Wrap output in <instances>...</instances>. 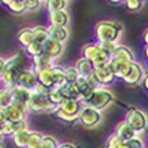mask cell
Returning a JSON list of instances; mask_svg holds the SVG:
<instances>
[{"mask_svg":"<svg viewBox=\"0 0 148 148\" xmlns=\"http://www.w3.org/2000/svg\"><path fill=\"white\" fill-rule=\"evenodd\" d=\"M121 24L116 21H101L95 27V37L98 43H105V42H116L120 39L121 34Z\"/></svg>","mask_w":148,"mask_h":148,"instance_id":"1","label":"cell"},{"mask_svg":"<svg viewBox=\"0 0 148 148\" xmlns=\"http://www.w3.org/2000/svg\"><path fill=\"white\" fill-rule=\"evenodd\" d=\"M83 104L79 99H65L62 104H61L56 110L55 116L67 123H74V121H79V114L82 111Z\"/></svg>","mask_w":148,"mask_h":148,"instance_id":"2","label":"cell"},{"mask_svg":"<svg viewBox=\"0 0 148 148\" xmlns=\"http://www.w3.org/2000/svg\"><path fill=\"white\" fill-rule=\"evenodd\" d=\"M113 101H114L113 92H111L108 88H105V86H99L83 105H89V107H93L96 110L102 111V110L108 108L111 104H113Z\"/></svg>","mask_w":148,"mask_h":148,"instance_id":"3","label":"cell"},{"mask_svg":"<svg viewBox=\"0 0 148 148\" xmlns=\"http://www.w3.org/2000/svg\"><path fill=\"white\" fill-rule=\"evenodd\" d=\"M125 121L138 135L144 133L147 130V127H148V116L145 114V111H142L139 108H135V107L133 108H129L126 111Z\"/></svg>","mask_w":148,"mask_h":148,"instance_id":"4","label":"cell"},{"mask_svg":"<svg viewBox=\"0 0 148 148\" xmlns=\"http://www.w3.org/2000/svg\"><path fill=\"white\" fill-rule=\"evenodd\" d=\"M27 110L31 111V113H46L47 114V113H56L58 107L49 101L47 95H40V93L31 92L30 101L27 104Z\"/></svg>","mask_w":148,"mask_h":148,"instance_id":"5","label":"cell"},{"mask_svg":"<svg viewBox=\"0 0 148 148\" xmlns=\"http://www.w3.org/2000/svg\"><path fill=\"white\" fill-rule=\"evenodd\" d=\"M102 120V113L99 110H96L89 105H83L82 111L79 114V123L84 127H95L101 123Z\"/></svg>","mask_w":148,"mask_h":148,"instance_id":"6","label":"cell"},{"mask_svg":"<svg viewBox=\"0 0 148 148\" xmlns=\"http://www.w3.org/2000/svg\"><path fill=\"white\" fill-rule=\"evenodd\" d=\"M77 84L80 88V102L82 104H84L90 98V95L99 88V84H98V82L93 79V76H90V77H80Z\"/></svg>","mask_w":148,"mask_h":148,"instance_id":"7","label":"cell"},{"mask_svg":"<svg viewBox=\"0 0 148 148\" xmlns=\"http://www.w3.org/2000/svg\"><path fill=\"white\" fill-rule=\"evenodd\" d=\"M18 86L21 88H25L28 90H34L37 86H39V77H37V73L30 68H24L21 73H19V77H18Z\"/></svg>","mask_w":148,"mask_h":148,"instance_id":"8","label":"cell"},{"mask_svg":"<svg viewBox=\"0 0 148 148\" xmlns=\"http://www.w3.org/2000/svg\"><path fill=\"white\" fill-rule=\"evenodd\" d=\"M133 62H135V61H133ZM133 62H119V61L111 59V62L108 64V67H110L111 71H113V74H114L116 77L125 80L129 74H130V71H132Z\"/></svg>","mask_w":148,"mask_h":148,"instance_id":"9","label":"cell"},{"mask_svg":"<svg viewBox=\"0 0 148 148\" xmlns=\"http://www.w3.org/2000/svg\"><path fill=\"white\" fill-rule=\"evenodd\" d=\"M43 52L47 56H51L53 59H58L64 52V43L56 42V40H53V39L49 37V39L43 43Z\"/></svg>","mask_w":148,"mask_h":148,"instance_id":"10","label":"cell"},{"mask_svg":"<svg viewBox=\"0 0 148 148\" xmlns=\"http://www.w3.org/2000/svg\"><path fill=\"white\" fill-rule=\"evenodd\" d=\"M145 71H147V70L144 68V65H142L141 62H138V61H135L133 65H132L130 74H129V76H127L125 80H123V82L127 83V84H138V83L144 82Z\"/></svg>","mask_w":148,"mask_h":148,"instance_id":"11","label":"cell"},{"mask_svg":"<svg viewBox=\"0 0 148 148\" xmlns=\"http://www.w3.org/2000/svg\"><path fill=\"white\" fill-rule=\"evenodd\" d=\"M93 79L98 82L99 86H108L116 80V76L110 70V67H102V68H95Z\"/></svg>","mask_w":148,"mask_h":148,"instance_id":"12","label":"cell"},{"mask_svg":"<svg viewBox=\"0 0 148 148\" xmlns=\"http://www.w3.org/2000/svg\"><path fill=\"white\" fill-rule=\"evenodd\" d=\"M10 95H12V99H14V104H19L27 107L28 101H30V96H31V90L25 89V88H21V86H15V88L9 89Z\"/></svg>","mask_w":148,"mask_h":148,"instance_id":"13","label":"cell"},{"mask_svg":"<svg viewBox=\"0 0 148 148\" xmlns=\"http://www.w3.org/2000/svg\"><path fill=\"white\" fill-rule=\"evenodd\" d=\"M111 59L119 61V62H133L135 61V55L130 49L125 45H119L117 49L114 51V53L111 55Z\"/></svg>","mask_w":148,"mask_h":148,"instance_id":"14","label":"cell"},{"mask_svg":"<svg viewBox=\"0 0 148 148\" xmlns=\"http://www.w3.org/2000/svg\"><path fill=\"white\" fill-rule=\"evenodd\" d=\"M114 133L117 135V136L123 141V142H127V141H130V139H133L135 136H136V132H135L129 125H127V123L125 121V120H123V121H120L119 123V125L116 126V130H114Z\"/></svg>","mask_w":148,"mask_h":148,"instance_id":"15","label":"cell"},{"mask_svg":"<svg viewBox=\"0 0 148 148\" xmlns=\"http://www.w3.org/2000/svg\"><path fill=\"white\" fill-rule=\"evenodd\" d=\"M53 67H55V59L45 55V53L37 56V58H33V67L31 68L36 73H40L43 70H49V68H53Z\"/></svg>","mask_w":148,"mask_h":148,"instance_id":"16","label":"cell"},{"mask_svg":"<svg viewBox=\"0 0 148 148\" xmlns=\"http://www.w3.org/2000/svg\"><path fill=\"white\" fill-rule=\"evenodd\" d=\"M49 19V25L53 27H68L70 22V15L67 10H59V12H52L47 16Z\"/></svg>","mask_w":148,"mask_h":148,"instance_id":"17","label":"cell"},{"mask_svg":"<svg viewBox=\"0 0 148 148\" xmlns=\"http://www.w3.org/2000/svg\"><path fill=\"white\" fill-rule=\"evenodd\" d=\"M28 113L27 107L19 105V104H12L8 107V116H9V121L15 123V121H21L25 120V116Z\"/></svg>","mask_w":148,"mask_h":148,"instance_id":"18","label":"cell"},{"mask_svg":"<svg viewBox=\"0 0 148 148\" xmlns=\"http://www.w3.org/2000/svg\"><path fill=\"white\" fill-rule=\"evenodd\" d=\"M55 68V67H53ZM53 68L49 70H43L40 73H37V77H39V84H42L46 89H53L55 88V71Z\"/></svg>","mask_w":148,"mask_h":148,"instance_id":"19","label":"cell"},{"mask_svg":"<svg viewBox=\"0 0 148 148\" xmlns=\"http://www.w3.org/2000/svg\"><path fill=\"white\" fill-rule=\"evenodd\" d=\"M22 70H15V68H8L5 76L0 79V82H2L3 88L5 89H12L15 88V86L18 84V77H19V73Z\"/></svg>","mask_w":148,"mask_h":148,"instance_id":"20","label":"cell"},{"mask_svg":"<svg viewBox=\"0 0 148 148\" xmlns=\"http://www.w3.org/2000/svg\"><path fill=\"white\" fill-rule=\"evenodd\" d=\"M102 53V49L99 46V43H89V45H84L83 49H82V58L90 61V62H93V61L98 58Z\"/></svg>","mask_w":148,"mask_h":148,"instance_id":"21","label":"cell"},{"mask_svg":"<svg viewBox=\"0 0 148 148\" xmlns=\"http://www.w3.org/2000/svg\"><path fill=\"white\" fill-rule=\"evenodd\" d=\"M74 67H76V70L79 71L80 77H90V76H93L95 65H93V62H90V61H88V59H84V58L77 59V62H76Z\"/></svg>","mask_w":148,"mask_h":148,"instance_id":"22","label":"cell"},{"mask_svg":"<svg viewBox=\"0 0 148 148\" xmlns=\"http://www.w3.org/2000/svg\"><path fill=\"white\" fill-rule=\"evenodd\" d=\"M47 31H49V37L56 42H61L64 43L67 39H68V27H53V25H49L47 27Z\"/></svg>","mask_w":148,"mask_h":148,"instance_id":"23","label":"cell"},{"mask_svg":"<svg viewBox=\"0 0 148 148\" xmlns=\"http://www.w3.org/2000/svg\"><path fill=\"white\" fill-rule=\"evenodd\" d=\"M3 5L16 15H21L27 12V0H5Z\"/></svg>","mask_w":148,"mask_h":148,"instance_id":"24","label":"cell"},{"mask_svg":"<svg viewBox=\"0 0 148 148\" xmlns=\"http://www.w3.org/2000/svg\"><path fill=\"white\" fill-rule=\"evenodd\" d=\"M61 92H62L65 99H79L80 101V88L77 83L74 84H65L62 88H59Z\"/></svg>","mask_w":148,"mask_h":148,"instance_id":"25","label":"cell"},{"mask_svg":"<svg viewBox=\"0 0 148 148\" xmlns=\"http://www.w3.org/2000/svg\"><path fill=\"white\" fill-rule=\"evenodd\" d=\"M30 133H31L30 129L16 132L14 136H12V141H14L15 147H18V148H27L28 147V141H30Z\"/></svg>","mask_w":148,"mask_h":148,"instance_id":"26","label":"cell"},{"mask_svg":"<svg viewBox=\"0 0 148 148\" xmlns=\"http://www.w3.org/2000/svg\"><path fill=\"white\" fill-rule=\"evenodd\" d=\"M18 42L24 46V47H28L33 42H34V34L31 28H22L18 33Z\"/></svg>","mask_w":148,"mask_h":148,"instance_id":"27","label":"cell"},{"mask_svg":"<svg viewBox=\"0 0 148 148\" xmlns=\"http://www.w3.org/2000/svg\"><path fill=\"white\" fill-rule=\"evenodd\" d=\"M31 30H33V34H34V40L40 42V43H45V42L49 39L47 27H45V25H36V27H33Z\"/></svg>","mask_w":148,"mask_h":148,"instance_id":"28","label":"cell"},{"mask_svg":"<svg viewBox=\"0 0 148 148\" xmlns=\"http://www.w3.org/2000/svg\"><path fill=\"white\" fill-rule=\"evenodd\" d=\"M47 98H49V101H51L53 105H56V107H59L61 104L65 101V98H64V95H62V92H61L59 88H53V89L49 90Z\"/></svg>","mask_w":148,"mask_h":148,"instance_id":"29","label":"cell"},{"mask_svg":"<svg viewBox=\"0 0 148 148\" xmlns=\"http://www.w3.org/2000/svg\"><path fill=\"white\" fill-rule=\"evenodd\" d=\"M68 2L65 0H49L46 2V8H47V12L52 14V12H59V10H65Z\"/></svg>","mask_w":148,"mask_h":148,"instance_id":"30","label":"cell"},{"mask_svg":"<svg viewBox=\"0 0 148 148\" xmlns=\"http://www.w3.org/2000/svg\"><path fill=\"white\" fill-rule=\"evenodd\" d=\"M25 51H27V53H28L31 58H37V56H40V55L45 53V52H43V43L37 42V40H34L28 47H25Z\"/></svg>","mask_w":148,"mask_h":148,"instance_id":"31","label":"cell"},{"mask_svg":"<svg viewBox=\"0 0 148 148\" xmlns=\"http://www.w3.org/2000/svg\"><path fill=\"white\" fill-rule=\"evenodd\" d=\"M53 71H55V88H62V86H65L67 84V80H65V68L55 65Z\"/></svg>","mask_w":148,"mask_h":148,"instance_id":"32","label":"cell"},{"mask_svg":"<svg viewBox=\"0 0 148 148\" xmlns=\"http://www.w3.org/2000/svg\"><path fill=\"white\" fill-rule=\"evenodd\" d=\"M79 79H80V74H79V71L76 70V67H74V65L65 68V80H67V84L77 83Z\"/></svg>","mask_w":148,"mask_h":148,"instance_id":"33","label":"cell"},{"mask_svg":"<svg viewBox=\"0 0 148 148\" xmlns=\"http://www.w3.org/2000/svg\"><path fill=\"white\" fill-rule=\"evenodd\" d=\"M14 104V99H12V95L9 89H0V108H8L9 105Z\"/></svg>","mask_w":148,"mask_h":148,"instance_id":"34","label":"cell"},{"mask_svg":"<svg viewBox=\"0 0 148 148\" xmlns=\"http://www.w3.org/2000/svg\"><path fill=\"white\" fill-rule=\"evenodd\" d=\"M42 141H43V135L40 132L31 130L30 141H28V147L27 148H40L42 147Z\"/></svg>","mask_w":148,"mask_h":148,"instance_id":"35","label":"cell"},{"mask_svg":"<svg viewBox=\"0 0 148 148\" xmlns=\"http://www.w3.org/2000/svg\"><path fill=\"white\" fill-rule=\"evenodd\" d=\"M6 68H15V70H24L22 68V58L15 53V55H12L10 58L6 59Z\"/></svg>","mask_w":148,"mask_h":148,"instance_id":"36","label":"cell"},{"mask_svg":"<svg viewBox=\"0 0 148 148\" xmlns=\"http://www.w3.org/2000/svg\"><path fill=\"white\" fill-rule=\"evenodd\" d=\"M123 145H125V142H123L116 133H113L111 136H108V139H107L104 148H121Z\"/></svg>","mask_w":148,"mask_h":148,"instance_id":"37","label":"cell"},{"mask_svg":"<svg viewBox=\"0 0 148 148\" xmlns=\"http://www.w3.org/2000/svg\"><path fill=\"white\" fill-rule=\"evenodd\" d=\"M59 142L55 136L52 135H43V141H42V148H58Z\"/></svg>","mask_w":148,"mask_h":148,"instance_id":"38","label":"cell"},{"mask_svg":"<svg viewBox=\"0 0 148 148\" xmlns=\"http://www.w3.org/2000/svg\"><path fill=\"white\" fill-rule=\"evenodd\" d=\"M126 145H127L129 148H145V141L142 139L141 135H136V136H135L133 139L127 141Z\"/></svg>","mask_w":148,"mask_h":148,"instance_id":"39","label":"cell"},{"mask_svg":"<svg viewBox=\"0 0 148 148\" xmlns=\"http://www.w3.org/2000/svg\"><path fill=\"white\" fill-rule=\"evenodd\" d=\"M142 2L141 0H126L125 2V6H126V9L127 10H130V12H136V10H139L141 8H142Z\"/></svg>","mask_w":148,"mask_h":148,"instance_id":"40","label":"cell"},{"mask_svg":"<svg viewBox=\"0 0 148 148\" xmlns=\"http://www.w3.org/2000/svg\"><path fill=\"white\" fill-rule=\"evenodd\" d=\"M99 46H101V49L104 52H107L108 55H113L114 51L117 49V46H119V43H116V42H105V43H99Z\"/></svg>","mask_w":148,"mask_h":148,"instance_id":"41","label":"cell"},{"mask_svg":"<svg viewBox=\"0 0 148 148\" xmlns=\"http://www.w3.org/2000/svg\"><path fill=\"white\" fill-rule=\"evenodd\" d=\"M3 135V136H14L15 135V130H14V123L12 121H6L5 125H3V127H2V132H0Z\"/></svg>","mask_w":148,"mask_h":148,"instance_id":"42","label":"cell"},{"mask_svg":"<svg viewBox=\"0 0 148 148\" xmlns=\"http://www.w3.org/2000/svg\"><path fill=\"white\" fill-rule=\"evenodd\" d=\"M42 6L40 0H27V12H34Z\"/></svg>","mask_w":148,"mask_h":148,"instance_id":"43","label":"cell"},{"mask_svg":"<svg viewBox=\"0 0 148 148\" xmlns=\"http://www.w3.org/2000/svg\"><path fill=\"white\" fill-rule=\"evenodd\" d=\"M27 129H28L27 120H21V121H15V123H14V130H15V133H16V132H21V130H27Z\"/></svg>","mask_w":148,"mask_h":148,"instance_id":"44","label":"cell"},{"mask_svg":"<svg viewBox=\"0 0 148 148\" xmlns=\"http://www.w3.org/2000/svg\"><path fill=\"white\" fill-rule=\"evenodd\" d=\"M6 59H3L2 56H0V79H2L5 76V73H6Z\"/></svg>","mask_w":148,"mask_h":148,"instance_id":"45","label":"cell"},{"mask_svg":"<svg viewBox=\"0 0 148 148\" xmlns=\"http://www.w3.org/2000/svg\"><path fill=\"white\" fill-rule=\"evenodd\" d=\"M0 120L3 123L9 121V116H8V108H0Z\"/></svg>","mask_w":148,"mask_h":148,"instance_id":"46","label":"cell"},{"mask_svg":"<svg viewBox=\"0 0 148 148\" xmlns=\"http://www.w3.org/2000/svg\"><path fill=\"white\" fill-rule=\"evenodd\" d=\"M58 148H77L74 144H70V142H64V144H59Z\"/></svg>","mask_w":148,"mask_h":148,"instance_id":"47","label":"cell"},{"mask_svg":"<svg viewBox=\"0 0 148 148\" xmlns=\"http://www.w3.org/2000/svg\"><path fill=\"white\" fill-rule=\"evenodd\" d=\"M144 42H145V46H148V28L144 33Z\"/></svg>","mask_w":148,"mask_h":148,"instance_id":"48","label":"cell"},{"mask_svg":"<svg viewBox=\"0 0 148 148\" xmlns=\"http://www.w3.org/2000/svg\"><path fill=\"white\" fill-rule=\"evenodd\" d=\"M144 56H145L147 62H148V46H145V49H144Z\"/></svg>","mask_w":148,"mask_h":148,"instance_id":"49","label":"cell"},{"mask_svg":"<svg viewBox=\"0 0 148 148\" xmlns=\"http://www.w3.org/2000/svg\"><path fill=\"white\" fill-rule=\"evenodd\" d=\"M142 83H144V88L148 90V77H144V82Z\"/></svg>","mask_w":148,"mask_h":148,"instance_id":"50","label":"cell"},{"mask_svg":"<svg viewBox=\"0 0 148 148\" xmlns=\"http://www.w3.org/2000/svg\"><path fill=\"white\" fill-rule=\"evenodd\" d=\"M3 125H5V123H3L2 120H0V132H2V127H3Z\"/></svg>","mask_w":148,"mask_h":148,"instance_id":"51","label":"cell"},{"mask_svg":"<svg viewBox=\"0 0 148 148\" xmlns=\"http://www.w3.org/2000/svg\"><path fill=\"white\" fill-rule=\"evenodd\" d=\"M3 138H5V136H3V135H2V133H0V144H2V141H3Z\"/></svg>","mask_w":148,"mask_h":148,"instance_id":"52","label":"cell"},{"mask_svg":"<svg viewBox=\"0 0 148 148\" xmlns=\"http://www.w3.org/2000/svg\"><path fill=\"white\" fill-rule=\"evenodd\" d=\"M121 148H129V147H127V145H126V144H125V145H123V147H121Z\"/></svg>","mask_w":148,"mask_h":148,"instance_id":"53","label":"cell"},{"mask_svg":"<svg viewBox=\"0 0 148 148\" xmlns=\"http://www.w3.org/2000/svg\"><path fill=\"white\" fill-rule=\"evenodd\" d=\"M40 148H42V147H40Z\"/></svg>","mask_w":148,"mask_h":148,"instance_id":"54","label":"cell"}]
</instances>
